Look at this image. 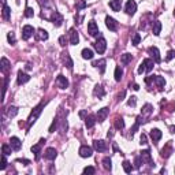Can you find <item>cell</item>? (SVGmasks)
<instances>
[{
    "label": "cell",
    "instance_id": "52a82bcc",
    "mask_svg": "<svg viewBox=\"0 0 175 175\" xmlns=\"http://www.w3.org/2000/svg\"><path fill=\"white\" fill-rule=\"evenodd\" d=\"M79 156L81 157H90L92 156V153H93V150H92V148L90 146H88V145H82L81 148H79Z\"/></svg>",
    "mask_w": 175,
    "mask_h": 175
},
{
    "label": "cell",
    "instance_id": "f5cc1de1",
    "mask_svg": "<svg viewBox=\"0 0 175 175\" xmlns=\"http://www.w3.org/2000/svg\"><path fill=\"white\" fill-rule=\"evenodd\" d=\"M66 43H67V40H66V36H60V37H59V44L62 46H64Z\"/></svg>",
    "mask_w": 175,
    "mask_h": 175
},
{
    "label": "cell",
    "instance_id": "ba28073f",
    "mask_svg": "<svg viewBox=\"0 0 175 175\" xmlns=\"http://www.w3.org/2000/svg\"><path fill=\"white\" fill-rule=\"evenodd\" d=\"M105 25L111 32H116L118 30V22L114 18H111V16H107L105 18Z\"/></svg>",
    "mask_w": 175,
    "mask_h": 175
},
{
    "label": "cell",
    "instance_id": "484cf974",
    "mask_svg": "<svg viewBox=\"0 0 175 175\" xmlns=\"http://www.w3.org/2000/svg\"><path fill=\"white\" fill-rule=\"evenodd\" d=\"M96 120H97V118H94V115H89V116H86V119H85V125H86L88 129H90L94 126Z\"/></svg>",
    "mask_w": 175,
    "mask_h": 175
},
{
    "label": "cell",
    "instance_id": "277c9868",
    "mask_svg": "<svg viewBox=\"0 0 175 175\" xmlns=\"http://www.w3.org/2000/svg\"><path fill=\"white\" fill-rule=\"evenodd\" d=\"M141 159H142V163H146V164H149L150 167H155V163H153V160H152L150 152L148 149H145L141 152Z\"/></svg>",
    "mask_w": 175,
    "mask_h": 175
},
{
    "label": "cell",
    "instance_id": "8992f818",
    "mask_svg": "<svg viewBox=\"0 0 175 175\" xmlns=\"http://www.w3.org/2000/svg\"><path fill=\"white\" fill-rule=\"evenodd\" d=\"M108 114H109V108H108V107H104V108L98 109L96 118H97L98 122H104V120H105V118L108 116Z\"/></svg>",
    "mask_w": 175,
    "mask_h": 175
},
{
    "label": "cell",
    "instance_id": "6da1fadb",
    "mask_svg": "<svg viewBox=\"0 0 175 175\" xmlns=\"http://www.w3.org/2000/svg\"><path fill=\"white\" fill-rule=\"evenodd\" d=\"M94 48L98 53H104L105 52V48H107V41L104 37H98L94 43Z\"/></svg>",
    "mask_w": 175,
    "mask_h": 175
},
{
    "label": "cell",
    "instance_id": "f907efd6",
    "mask_svg": "<svg viewBox=\"0 0 175 175\" xmlns=\"http://www.w3.org/2000/svg\"><path fill=\"white\" fill-rule=\"evenodd\" d=\"M7 167V160H5V155H3L2 157V166H0V170H5Z\"/></svg>",
    "mask_w": 175,
    "mask_h": 175
},
{
    "label": "cell",
    "instance_id": "ee69618b",
    "mask_svg": "<svg viewBox=\"0 0 175 175\" xmlns=\"http://www.w3.org/2000/svg\"><path fill=\"white\" fill-rule=\"evenodd\" d=\"M139 41H141V36H139L138 33H136L134 37H133V45H138Z\"/></svg>",
    "mask_w": 175,
    "mask_h": 175
},
{
    "label": "cell",
    "instance_id": "74e56055",
    "mask_svg": "<svg viewBox=\"0 0 175 175\" xmlns=\"http://www.w3.org/2000/svg\"><path fill=\"white\" fill-rule=\"evenodd\" d=\"M123 170H125L126 174H130L131 170H133V166L130 164V161H127V160L123 161Z\"/></svg>",
    "mask_w": 175,
    "mask_h": 175
},
{
    "label": "cell",
    "instance_id": "7dc6e473",
    "mask_svg": "<svg viewBox=\"0 0 175 175\" xmlns=\"http://www.w3.org/2000/svg\"><path fill=\"white\" fill-rule=\"evenodd\" d=\"M56 126H57V118H55L53 122H52V125H51V127H49V133H53V130L56 129Z\"/></svg>",
    "mask_w": 175,
    "mask_h": 175
},
{
    "label": "cell",
    "instance_id": "9a60e30c",
    "mask_svg": "<svg viewBox=\"0 0 175 175\" xmlns=\"http://www.w3.org/2000/svg\"><path fill=\"white\" fill-rule=\"evenodd\" d=\"M68 36H70V44L77 45V44H78V41H79V36H78V33H77V30L75 29H70Z\"/></svg>",
    "mask_w": 175,
    "mask_h": 175
},
{
    "label": "cell",
    "instance_id": "7bdbcfd3",
    "mask_svg": "<svg viewBox=\"0 0 175 175\" xmlns=\"http://www.w3.org/2000/svg\"><path fill=\"white\" fill-rule=\"evenodd\" d=\"M7 38H8V43H10V44H12V45H14V44H15V36H14V33L12 32H10V33H8V34H7Z\"/></svg>",
    "mask_w": 175,
    "mask_h": 175
},
{
    "label": "cell",
    "instance_id": "11a10c76",
    "mask_svg": "<svg viewBox=\"0 0 175 175\" xmlns=\"http://www.w3.org/2000/svg\"><path fill=\"white\" fill-rule=\"evenodd\" d=\"M16 161H18V163H23L25 166H27V164L30 163V161H29V160H26V159H18Z\"/></svg>",
    "mask_w": 175,
    "mask_h": 175
},
{
    "label": "cell",
    "instance_id": "ffe728a7",
    "mask_svg": "<svg viewBox=\"0 0 175 175\" xmlns=\"http://www.w3.org/2000/svg\"><path fill=\"white\" fill-rule=\"evenodd\" d=\"M30 79V77L27 75L26 73H23V71H19L18 73V79H16V82H18V85H22V84H26L27 81Z\"/></svg>",
    "mask_w": 175,
    "mask_h": 175
},
{
    "label": "cell",
    "instance_id": "ac0fdd59",
    "mask_svg": "<svg viewBox=\"0 0 175 175\" xmlns=\"http://www.w3.org/2000/svg\"><path fill=\"white\" fill-rule=\"evenodd\" d=\"M10 67H11V64H10L7 57H2V60H0V70H2V73L5 74L8 70H10Z\"/></svg>",
    "mask_w": 175,
    "mask_h": 175
},
{
    "label": "cell",
    "instance_id": "d590c367",
    "mask_svg": "<svg viewBox=\"0 0 175 175\" xmlns=\"http://www.w3.org/2000/svg\"><path fill=\"white\" fill-rule=\"evenodd\" d=\"M131 55L130 53H123L122 57H120V62H122V64H129V63L131 62Z\"/></svg>",
    "mask_w": 175,
    "mask_h": 175
},
{
    "label": "cell",
    "instance_id": "7402d4cb",
    "mask_svg": "<svg viewBox=\"0 0 175 175\" xmlns=\"http://www.w3.org/2000/svg\"><path fill=\"white\" fill-rule=\"evenodd\" d=\"M161 136H163V134H161V131L159 130V129H152V130H150V138L153 139V142H157L159 139L161 138Z\"/></svg>",
    "mask_w": 175,
    "mask_h": 175
},
{
    "label": "cell",
    "instance_id": "db71d44e",
    "mask_svg": "<svg viewBox=\"0 0 175 175\" xmlns=\"http://www.w3.org/2000/svg\"><path fill=\"white\" fill-rule=\"evenodd\" d=\"M145 144H148V142H146V136H145V134H141V145H145Z\"/></svg>",
    "mask_w": 175,
    "mask_h": 175
},
{
    "label": "cell",
    "instance_id": "816d5d0a",
    "mask_svg": "<svg viewBox=\"0 0 175 175\" xmlns=\"http://www.w3.org/2000/svg\"><path fill=\"white\" fill-rule=\"evenodd\" d=\"M138 127H139V123H134V126H133V127H131V130H130V133H131V137H133V134L134 133H136V131L137 130H138Z\"/></svg>",
    "mask_w": 175,
    "mask_h": 175
},
{
    "label": "cell",
    "instance_id": "83f0119b",
    "mask_svg": "<svg viewBox=\"0 0 175 175\" xmlns=\"http://www.w3.org/2000/svg\"><path fill=\"white\" fill-rule=\"evenodd\" d=\"M152 30H153V34H155V36L160 34V30H161V23H160V22H159V21L152 22Z\"/></svg>",
    "mask_w": 175,
    "mask_h": 175
},
{
    "label": "cell",
    "instance_id": "d4e9b609",
    "mask_svg": "<svg viewBox=\"0 0 175 175\" xmlns=\"http://www.w3.org/2000/svg\"><path fill=\"white\" fill-rule=\"evenodd\" d=\"M109 7L114 11H120V8H122V0H109Z\"/></svg>",
    "mask_w": 175,
    "mask_h": 175
},
{
    "label": "cell",
    "instance_id": "8d00e7d4",
    "mask_svg": "<svg viewBox=\"0 0 175 175\" xmlns=\"http://www.w3.org/2000/svg\"><path fill=\"white\" fill-rule=\"evenodd\" d=\"M122 75H123V70L119 67V66H118V67L115 68V81L119 82L120 79H122Z\"/></svg>",
    "mask_w": 175,
    "mask_h": 175
},
{
    "label": "cell",
    "instance_id": "1f68e13d",
    "mask_svg": "<svg viewBox=\"0 0 175 175\" xmlns=\"http://www.w3.org/2000/svg\"><path fill=\"white\" fill-rule=\"evenodd\" d=\"M82 57L84 59H93V51L89 48L82 49Z\"/></svg>",
    "mask_w": 175,
    "mask_h": 175
},
{
    "label": "cell",
    "instance_id": "7c38bea8",
    "mask_svg": "<svg viewBox=\"0 0 175 175\" xmlns=\"http://www.w3.org/2000/svg\"><path fill=\"white\" fill-rule=\"evenodd\" d=\"M152 111H153V107L150 105V104H145L141 111V116L144 118V119H146V118H149L150 115H152Z\"/></svg>",
    "mask_w": 175,
    "mask_h": 175
},
{
    "label": "cell",
    "instance_id": "94428289",
    "mask_svg": "<svg viewBox=\"0 0 175 175\" xmlns=\"http://www.w3.org/2000/svg\"><path fill=\"white\" fill-rule=\"evenodd\" d=\"M174 16H175V11H174Z\"/></svg>",
    "mask_w": 175,
    "mask_h": 175
},
{
    "label": "cell",
    "instance_id": "60d3db41",
    "mask_svg": "<svg viewBox=\"0 0 175 175\" xmlns=\"http://www.w3.org/2000/svg\"><path fill=\"white\" fill-rule=\"evenodd\" d=\"M86 5H88V4L84 2V0H79V2L75 4V8H77V11H79V10H84Z\"/></svg>",
    "mask_w": 175,
    "mask_h": 175
},
{
    "label": "cell",
    "instance_id": "e575fe53",
    "mask_svg": "<svg viewBox=\"0 0 175 175\" xmlns=\"http://www.w3.org/2000/svg\"><path fill=\"white\" fill-rule=\"evenodd\" d=\"M103 167L105 170H108V171H111V168H112V161H111V159L109 157H104L103 159Z\"/></svg>",
    "mask_w": 175,
    "mask_h": 175
},
{
    "label": "cell",
    "instance_id": "6f0895ef",
    "mask_svg": "<svg viewBox=\"0 0 175 175\" xmlns=\"http://www.w3.org/2000/svg\"><path fill=\"white\" fill-rule=\"evenodd\" d=\"M125 93H126V92H125V90H123V92L119 94V100H123V97H125Z\"/></svg>",
    "mask_w": 175,
    "mask_h": 175
},
{
    "label": "cell",
    "instance_id": "c3c4849f",
    "mask_svg": "<svg viewBox=\"0 0 175 175\" xmlns=\"http://www.w3.org/2000/svg\"><path fill=\"white\" fill-rule=\"evenodd\" d=\"M174 56H175V51H168V53H167V56H166V62H170Z\"/></svg>",
    "mask_w": 175,
    "mask_h": 175
},
{
    "label": "cell",
    "instance_id": "f1b7e54d",
    "mask_svg": "<svg viewBox=\"0 0 175 175\" xmlns=\"http://www.w3.org/2000/svg\"><path fill=\"white\" fill-rule=\"evenodd\" d=\"M43 142H45V139H41L40 144L34 145V146H32V152L36 155V157H38L40 156V152H41V145H43Z\"/></svg>",
    "mask_w": 175,
    "mask_h": 175
},
{
    "label": "cell",
    "instance_id": "5b68a950",
    "mask_svg": "<svg viewBox=\"0 0 175 175\" xmlns=\"http://www.w3.org/2000/svg\"><path fill=\"white\" fill-rule=\"evenodd\" d=\"M93 148H94L97 152H105L107 150V142L103 141V139H96L93 142Z\"/></svg>",
    "mask_w": 175,
    "mask_h": 175
},
{
    "label": "cell",
    "instance_id": "8fae6325",
    "mask_svg": "<svg viewBox=\"0 0 175 175\" xmlns=\"http://www.w3.org/2000/svg\"><path fill=\"white\" fill-rule=\"evenodd\" d=\"M148 52H149L150 55H152V57H153V60H155L156 63H160V52H159V49L156 48V46H150L149 49H148Z\"/></svg>",
    "mask_w": 175,
    "mask_h": 175
},
{
    "label": "cell",
    "instance_id": "681fc988",
    "mask_svg": "<svg viewBox=\"0 0 175 175\" xmlns=\"http://www.w3.org/2000/svg\"><path fill=\"white\" fill-rule=\"evenodd\" d=\"M134 164H136V168H139V167H141V164H142L141 156H139V157H136V160H134Z\"/></svg>",
    "mask_w": 175,
    "mask_h": 175
},
{
    "label": "cell",
    "instance_id": "4dcf8cb0",
    "mask_svg": "<svg viewBox=\"0 0 175 175\" xmlns=\"http://www.w3.org/2000/svg\"><path fill=\"white\" fill-rule=\"evenodd\" d=\"M10 16H11V10H10V7L4 3V5H3V18H4L5 21H8Z\"/></svg>",
    "mask_w": 175,
    "mask_h": 175
},
{
    "label": "cell",
    "instance_id": "91938a15",
    "mask_svg": "<svg viewBox=\"0 0 175 175\" xmlns=\"http://www.w3.org/2000/svg\"><path fill=\"white\" fill-rule=\"evenodd\" d=\"M170 130H171V133H175V126H170Z\"/></svg>",
    "mask_w": 175,
    "mask_h": 175
},
{
    "label": "cell",
    "instance_id": "5bb4252c",
    "mask_svg": "<svg viewBox=\"0 0 175 175\" xmlns=\"http://www.w3.org/2000/svg\"><path fill=\"white\" fill-rule=\"evenodd\" d=\"M62 60H63V63L67 66V68H70V70L73 68L74 63H73V60H71V57H70V55H68V52H63V53H62Z\"/></svg>",
    "mask_w": 175,
    "mask_h": 175
},
{
    "label": "cell",
    "instance_id": "f35d334b",
    "mask_svg": "<svg viewBox=\"0 0 175 175\" xmlns=\"http://www.w3.org/2000/svg\"><path fill=\"white\" fill-rule=\"evenodd\" d=\"M115 127H116L118 130H122V129L125 127V120H123L122 118H118V119L115 120Z\"/></svg>",
    "mask_w": 175,
    "mask_h": 175
},
{
    "label": "cell",
    "instance_id": "b9f144b4",
    "mask_svg": "<svg viewBox=\"0 0 175 175\" xmlns=\"http://www.w3.org/2000/svg\"><path fill=\"white\" fill-rule=\"evenodd\" d=\"M33 15H34V11H33V8L26 7V10H25V16H27V18H32Z\"/></svg>",
    "mask_w": 175,
    "mask_h": 175
},
{
    "label": "cell",
    "instance_id": "ab89813d",
    "mask_svg": "<svg viewBox=\"0 0 175 175\" xmlns=\"http://www.w3.org/2000/svg\"><path fill=\"white\" fill-rule=\"evenodd\" d=\"M7 114H8V116H10V118H14L16 114H18V108H16V107H14V105H11L10 108H8Z\"/></svg>",
    "mask_w": 175,
    "mask_h": 175
},
{
    "label": "cell",
    "instance_id": "4316f807",
    "mask_svg": "<svg viewBox=\"0 0 175 175\" xmlns=\"http://www.w3.org/2000/svg\"><path fill=\"white\" fill-rule=\"evenodd\" d=\"M172 153V148H171V142H168V144L166 145V146L161 149V156L163 157H168Z\"/></svg>",
    "mask_w": 175,
    "mask_h": 175
},
{
    "label": "cell",
    "instance_id": "d6986e66",
    "mask_svg": "<svg viewBox=\"0 0 175 175\" xmlns=\"http://www.w3.org/2000/svg\"><path fill=\"white\" fill-rule=\"evenodd\" d=\"M56 82H57V85H59V88H62V89H66V88L68 86V79L66 78L64 75H57Z\"/></svg>",
    "mask_w": 175,
    "mask_h": 175
},
{
    "label": "cell",
    "instance_id": "30bf717a",
    "mask_svg": "<svg viewBox=\"0 0 175 175\" xmlns=\"http://www.w3.org/2000/svg\"><path fill=\"white\" fill-rule=\"evenodd\" d=\"M88 33H89L90 36H97L98 33H100L94 21H89V23H88Z\"/></svg>",
    "mask_w": 175,
    "mask_h": 175
},
{
    "label": "cell",
    "instance_id": "e0dca14e",
    "mask_svg": "<svg viewBox=\"0 0 175 175\" xmlns=\"http://www.w3.org/2000/svg\"><path fill=\"white\" fill-rule=\"evenodd\" d=\"M44 156H45V159H48V160H55L57 156V152L55 148H48V149L45 150V153H44Z\"/></svg>",
    "mask_w": 175,
    "mask_h": 175
},
{
    "label": "cell",
    "instance_id": "9c48e42d",
    "mask_svg": "<svg viewBox=\"0 0 175 175\" xmlns=\"http://www.w3.org/2000/svg\"><path fill=\"white\" fill-rule=\"evenodd\" d=\"M126 12L129 14V15H133L134 12L137 11V3L134 2V0H129L127 3H126Z\"/></svg>",
    "mask_w": 175,
    "mask_h": 175
},
{
    "label": "cell",
    "instance_id": "cb8c5ba5",
    "mask_svg": "<svg viewBox=\"0 0 175 175\" xmlns=\"http://www.w3.org/2000/svg\"><path fill=\"white\" fill-rule=\"evenodd\" d=\"M105 59H100V60H97V62H94L93 63V66L94 67H97L98 70H100V73L101 74H104V71H105Z\"/></svg>",
    "mask_w": 175,
    "mask_h": 175
},
{
    "label": "cell",
    "instance_id": "4fadbf2b",
    "mask_svg": "<svg viewBox=\"0 0 175 175\" xmlns=\"http://www.w3.org/2000/svg\"><path fill=\"white\" fill-rule=\"evenodd\" d=\"M51 22H53L55 26H60L62 22H63V16L60 15L57 11H55V12L52 14V16H51Z\"/></svg>",
    "mask_w": 175,
    "mask_h": 175
},
{
    "label": "cell",
    "instance_id": "7a4b0ae2",
    "mask_svg": "<svg viewBox=\"0 0 175 175\" xmlns=\"http://www.w3.org/2000/svg\"><path fill=\"white\" fill-rule=\"evenodd\" d=\"M43 107H44V104L41 103L40 105H37L34 109H33V112H32V114H30L29 119H27V120H29V126L32 125V123H34V122H36V119H37V118H38V115H40V114H41V111H43Z\"/></svg>",
    "mask_w": 175,
    "mask_h": 175
},
{
    "label": "cell",
    "instance_id": "9f6ffc18",
    "mask_svg": "<svg viewBox=\"0 0 175 175\" xmlns=\"http://www.w3.org/2000/svg\"><path fill=\"white\" fill-rule=\"evenodd\" d=\"M144 71H145V67H144V64L141 63V64H139V67H138V74H142Z\"/></svg>",
    "mask_w": 175,
    "mask_h": 175
},
{
    "label": "cell",
    "instance_id": "f546056e",
    "mask_svg": "<svg viewBox=\"0 0 175 175\" xmlns=\"http://www.w3.org/2000/svg\"><path fill=\"white\" fill-rule=\"evenodd\" d=\"M142 64L145 67V71H150L153 68V60L152 59H144L142 60Z\"/></svg>",
    "mask_w": 175,
    "mask_h": 175
},
{
    "label": "cell",
    "instance_id": "f6af8a7d",
    "mask_svg": "<svg viewBox=\"0 0 175 175\" xmlns=\"http://www.w3.org/2000/svg\"><path fill=\"white\" fill-rule=\"evenodd\" d=\"M127 104H129L130 107H134V105H136V104H137V97H136V96H131V97L129 98Z\"/></svg>",
    "mask_w": 175,
    "mask_h": 175
},
{
    "label": "cell",
    "instance_id": "836d02e7",
    "mask_svg": "<svg viewBox=\"0 0 175 175\" xmlns=\"http://www.w3.org/2000/svg\"><path fill=\"white\" fill-rule=\"evenodd\" d=\"M11 150H12V146L11 145H7V144H3L2 145V153L5 156L11 155Z\"/></svg>",
    "mask_w": 175,
    "mask_h": 175
},
{
    "label": "cell",
    "instance_id": "603a6c76",
    "mask_svg": "<svg viewBox=\"0 0 175 175\" xmlns=\"http://www.w3.org/2000/svg\"><path fill=\"white\" fill-rule=\"evenodd\" d=\"M153 82L157 85L159 89H163L164 85H166V79H164L163 77H160V75H153Z\"/></svg>",
    "mask_w": 175,
    "mask_h": 175
},
{
    "label": "cell",
    "instance_id": "2e32d148",
    "mask_svg": "<svg viewBox=\"0 0 175 175\" xmlns=\"http://www.w3.org/2000/svg\"><path fill=\"white\" fill-rule=\"evenodd\" d=\"M10 145L12 146V149L14 150H19L22 148V142H21V139L18 138V137H11V139H10Z\"/></svg>",
    "mask_w": 175,
    "mask_h": 175
},
{
    "label": "cell",
    "instance_id": "d6a6232c",
    "mask_svg": "<svg viewBox=\"0 0 175 175\" xmlns=\"http://www.w3.org/2000/svg\"><path fill=\"white\" fill-rule=\"evenodd\" d=\"M48 38V33L44 29H38L37 30V40H46Z\"/></svg>",
    "mask_w": 175,
    "mask_h": 175
},
{
    "label": "cell",
    "instance_id": "bcb514c9",
    "mask_svg": "<svg viewBox=\"0 0 175 175\" xmlns=\"http://www.w3.org/2000/svg\"><path fill=\"white\" fill-rule=\"evenodd\" d=\"M96 170L93 167H85L84 168V174H94Z\"/></svg>",
    "mask_w": 175,
    "mask_h": 175
},
{
    "label": "cell",
    "instance_id": "680465c9",
    "mask_svg": "<svg viewBox=\"0 0 175 175\" xmlns=\"http://www.w3.org/2000/svg\"><path fill=\"white\" fill-rule=\"evenodd\" d=\"M133 89H134V90H138V89H139V86H138L137 84H133Z\"/></svg>",
    "mask_w": 175,
    "mask_h": 175
},
{
    "label": "cell",
    "instance_id": "44dd1931",
    "mask_svg": "<svg viewBox=\"0 0 175 175\" xmlns=\"http://www.w3.org/2000/svg\"><path fill=\"white\" fill-rule=\"evenodd\" d=\"M93 94H94L96 97L101 98V97H104V96H105V90L103 89V86H101V85H96L94 90H93Z\"/></svg>",
    "mask_w": 175,
    "mask_h": 175
},
{
    "label": "cell",
    "instance_id": "3957f363",
    "mask_svg": "<svg viewBox=\"0 0 175 175\" xmlns=\"http://www.w3.org/2000/svg\"><path fill=\"white\" fill-rule=\"evenodd\" d=\"M34 27L30 26V25H25L23 27H22V38L23 40H29L30 37H32L33 34H34Z\"/></svg>",
    "mask_w": 175,
    "mask_h": 175
}]
</instances>
